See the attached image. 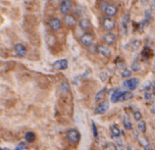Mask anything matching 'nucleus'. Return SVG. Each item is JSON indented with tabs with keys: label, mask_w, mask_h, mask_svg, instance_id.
Masks as SVG:
<instances>
[{
	"label": "nucleus",
	"mask_w": 155,
	"mask_h": 150,
	"mask_svg": "<svg viewBox=\"0 0 155 150\" xmlns=\"http://www.w3.org/2000/svg\"><path fill=\"white\" fill-rule=\"evenodd\" d=\"M117 66H118V68L119 69H126V65H125V63L123 62V61H119V62H118L117 63Z\"/></svg>",
	"instance_id": "35"
},
{
	"label": "nucleus",
	"mask_w": 155,
	"mask_h": 150,
	"mask_svg": "<svg viewBox=\"0 0 155 150\" xmlns=\"http://www.w3.org/2000/svg\"><path fill=\"white\" fill-rule=\"evenodd\" d=\"M152 93H153V95L155 96V82L152 83Z\"/></svg>",
	"instance_id": "37"
},
{
	"label": "nucleus",
	"mask_w": 155,
	"mask_h": 150,
	"mask_svg": "<svg viewBox=\"0 0 155 150\" xmlns=\"http://www.w3.org/2000/svg\"><path fill=\"white\" fill-rule=\"evenodd\" d=\"M133 117L134 119L136 120V121H142V114L140 111H135L133 112Z\"/></svg>",
	"instance_id": "29"
},
{
	"label": "nucleus",
	"mask_w": 155,
	"mask_h": 150,
	"mask_svg": "<svg viewBox=\"0 0 155 150\" xmlns=\"http://www.w3.org/2000/svg\"><path fill=\"white\" fill-rule=\"evenodd\" d=\"M123 126H124V128L126 130H132V124L128 118L123 120Z\"/></svg>",
	"instance_id": "26"
},
{
	"label": "nucleus",
	"mask_w": 155,
	"mask_h": 150,
	"mask_svg": "<svg viewBox=\"0 0 155 150\" xmlns=\"http://www.w3.org/2000/svg\"><path fill=\"white\" fill-rule=\"evenodd\" d=\"M108 5H109V4L105 3V2H103V3L101 4V9L102 11H105V9H106V7H108Z\"/></svg>",
	"instance_id": "36"
},
{
	"label": "nucleus",
	"mask_w": 155,
	"mask_h": 150,
	"mask_svg": "<svg viewBox=\"0 0 155 150\" xmlns=\"http://www.w3.org/2000/svg\"><path fill=\"white\" fill-rule=\"evenodd\" d=\"M67 137L68 141L72 144H78L81 140V134L77 129H69L67 132Z\"/></svg>",
	"instance_id": "1"
},
{
	"label": "nucleus",
	"mask_w": 155,
	"mask_h": 150,
	"mask_svg": "<svg viewBox=\"0 0 155 150\" xmlns=\"http://www.w3.org/2000/svg\"><path fill=\"white\" fill-rule=\"evenodd\" d=\"M48 25L52 30L57 31L61 28V21L58 18H52L48 20Z\"/></svg>",
	"instance_id": "11"
},
{
	"label": "nucleus",
	"mask_w": 155,
	"mask_h": 150,
	"mask_svg": "<svg viewBox=\"0 0 155 150\" xmlns=\"http://www.w3.org/2000/svg\"><path fill=\"white\" fill-rule=\"evenodd\" d=\"M97 51L102 55V56L106 57V58H109L111 56V51L108 46H105V45H99L97 48Z\"/></svg>",
	"instance_id": "10"
},
{
	"label": "nucleus",
	"mask_w": 155,
	"mask_h": 150,
	"mask_svg": "<svg viewBox=\"0 0 155 150\" xmlns=\"http://www.w3.org/2000/svg\"><path fill=\"white\" fill-rule=\"evenodd\" d=\"M127 150H132V147H128Z\"/></svg>",
	"instance_id": "40"
},
{
	"label": "nucleus",
	"mask_w": 155,
	"mask_h": 150,
	"mask_svg": "<svg viewBox=\"0 0 155 150\" xmlns=\"http://www.w3.org/2000/svg\"><path fill=\"white\" fill-rule=\"evenodd\" d=\"M115 25H116V22H115V19L111 18V17H105L102 18V27L105 30L109 31L114 29Z\"/></svg>",
	"instance_id": "4"
},
{
	"label": "nucleus",
	"mask_w": 155,
	"mask_h": 150,
	"mask_svg": "<svg viewBox=\"0 0 155 150\" xmlns=\"http://www.w3.org/2000/svg\"><path fill=\"white\" fill-rule=\"evenodd\" d=\"M68 66V61L66 59H59V61H55L52 64V67L54 70H58V71H61V70H66Z\"/></svg>",
	"instance_id": "7"
},
{
	"label": "nucleus",
	"mask_w": 155,
	"mask_h": 150,
	"mask_svg": "<svg viewBox=\"0 0 155 150\" xmlns=\"http://www.w3.org/2000/svg\"><path fill=\"white\" fill-rule=\"evenodd\" d=\"M144 99L146 101H152V94L150 91H146L144 93Z\"/></svg>",
	"instance_id": "33"
},
{
	"label": "nucleus",
	"mask_w": 155,
	"mask_h": 150,
	"mask_svg": "<svg viewBox=\"0 0 155 150\" xmlns=\"http://www.w3.org/2000/svg\"><path fill=\"white\" fill-rule=\"evenodd\" d=\"M151 111H152V114H155V104H153V106L151 108Z\"/></svg>",
	"instance_id": "38"
},
{
	"label": "nucleus",
	"mask_w": 155,
	"mask_h": 150,
	"mask_svg": "<svg viewBox=\"0 0 155 150\" xmlns=\"http://www.w3.org/2000/svg\"><path fill=\"white\" fill-rule=\"evenodd\" d=\"M91 124H92V132H93V136H94V137H98L99 133H98V128H97L96 124L94 123V121H92V122H91Z\"/></svg>",
	"instance_id": "30"
},
{
	"label": "nucleus",
	"mask_w": 155,
	"mask_h": 150,
	"mask_svg": "<svg viewBox=\"0 0 155 150\" xmlns=\"http://www.w3.org/2000/svg\"><path fill=\"white\" fill-rule=\"evenodd\" d=\"M140 46H141V41L139 39H134V41H132L129 44V49L131 51H137Z\"/></svg>",
	"instance_id": "18"
},
{
	"label": "nucleus",
	"mask_w": 155,
	"mask_h": 150,
	"mask_svg": "<svg viewBox=\"0 0 155 150\" xmlns=\"http://www.w3.org/2000/svg\"><path fill=\"white\" fill-rule=\"evenodd\" d=\"M107 78H108V73L106 72H101V81L105 82Z\"/></svg>",
	"instance_id": "34"
},
{
	"label": "nucleus",
	"mask_w": 155,
	"mask_h": 150,
	"mask_svg": "<svg viewBox=\"0 0 155 150\" xmlns=\"http://www.w3.org/2000/svg\"><path fill=\"white\" fill-rule=\"evenodd\" d=\"M94 41V35L92 33H84L81 37V42L84 45V46L89 47L93 43Z\"/></svg>",
	"instance_id": "5"
},
{
	"label": "nucleus",
	"mask_w": 155,
	"mask_h": 150,
	"mask_svg": "<svg viewBox=\"0 0 155 150\" xmlns=\"http://www.w3.org/2000/svg\"><path fill=\"white\" fill-rule=\"evenodd\" d=\"M118 11V7L116 6V5L114 4H109L108 7H106V9H105V14L107 15L108 17H111L112 18L113 16H115L116 15Z\"/></svg>",
	"instance_id": "12"
},
{
	"label": "nucleus",
	"mask_w": 155,
	"mask_h": 150,
	"mask_svg": "<svg viewBox=\"0 0 155 150\" xmlns=\"http://www.w3.org/2000/svg\"><path fill=\"white\" fill-rule=\"evenodd\" d=\"M139 84H140V81L138 78H131L124 81L122 82V86L125 89L130 90V91H134L139 86Z\"/></svg>",
	"instance_id": "2"
},
{
	"label": "nucleus",
	"mask_w": 155,
	"mask_h": 150,
	"mask_svg": "<svg viewBox=\"0 0 155 150\" xmlns=\"http://www.w3.org/2000/svg\"><path fill=\"white\" fill-rule=\"evenodd\" d=\"M27 147H28V146H27L26 143L20 142L17 145V147H16V149H15V150H24V149H27Z\"/></svg>",
	"instance_id": "32"
},
{
	"label": "nucleus",
	"mask_w": 155,
	"mask_h": 150,
	"mask_svg": "<svg viewBox=\"0 0 155 150\" xmlns=\"http://www.w3.org/2000/svg\"><path fill=\"white\" fill-rule=\"evenodd\" d=\"M104 150H118V149H117V147L115 146L114 143L109 142V143H107L106 145H105Z\"/></svg>",
	"instance_id": "27"
},
{
	"label": "nucleus",
	"mask_w": 155,
	"mask_h": 150,
	"mask_svg": "<svg viewBox=\"0 0 155 150\" xmlns=\"http://www.w3.org/2000/svg\"><path fill=\"white\" fill-rule=\"evenodd\" d=\"M122 93H123V92L121 91V90H117V91H115L111 95V102L112 103H118L119 100V97H121V95Z\"/></svg>",
	"instance_id": "22"
},
{
	"label": "nucleus",
	"mask_w": 155,
	"mask_h": 150,
	"mask_svg": "<svg viewBox=\"0 0 155 150\" xmlns=\"http://www.w3.org/2000/svg\"><path fill=\"white\" fill-rule=\"evenodd\" d=\"M111 133L112 137H115V138H119V136H121V130H119V128L116 124H113V126H111Z\"/></svg>",
	"instance_id": "20"
},
{
	"label": "nucleus",
	"mask_w": 155,
	"mask_h": 150,
	"mask_svg": "<svg viewBox=\"0 0 155 150\" xmlns=\"http://www.w3.org/2000/svg\"><path fill=\"white\" fill-rule=\"evenodd\" d=\"M60 89H61V92L63 93H68V91H69V84H68V82H63L62 83H61V85H60Z\"/></svg>",
	"instance_id": "25"
},
{
	"label": "nucleus",
	"mask_w": 155,
	"mask_h": 150,
	"mask_svg": "<svg viewBox=\"0 0 155 150\" xmlns=\"http://www.w3.org/2000/svg\"><path fill=\"white\" fill-rule=\"evenodd\" d=\"M132 70L133 72H137V71H139V70H140V63H139L137 59H135L134 61L132 62Z\"/></svg>",
	"instance_id": "28"
},
{
	"label": "nucleus",
	"mask_w": 155,
	"mask_h": 150,
	"mask_svg": "<svg viewBox=\"0 0 155 150\" xmlns=\"http://www.w3.org/2000/svg\"><path fill=\"white\" fill-rule=\"evenodd\" d=\"M64 21L65 23H66V25H68V26L69 27H75L77 24V20L76 18H75L74 16H72V15L70 14H67L64 16Z\"/></svg>",
	"instance_id": "14"
},
{
	"label": "nucleus",
	"mask_w": 155,
	"mask_h": 150,
	"mask_svg": "<svg viewBox=\"0 0 155 150\" xmlns=\"http://www.w3.org/2000/svg\"><path fill=\"white\" fill-rule=\"evenodd\" d=\"M139 143L145 148V150H152V146L149 143V140L145 136H140L139 137Z\"/></svg>",
	"instance_id": "17"
},
{
	"label": "nucleus",
	"mask_w": 155,
	"mask_h": 150,
	"mask_svg": "<svg viewBox=\"0 0 155 150\" xmlns=\"http://www.w3.org/2000/svg\"><path fill=\"white\" fill-rule=\"evenodd\" d=\"M105 94H106V88L101 89V91H99L96 93V95H95V98H94V101L95 102H99L101 100H102L105 97Z\"/></svg>",
	"instance_id": "21"
},
{
	"label": "nucleus",
	"mask_w": 155,
	"mask_h": 150,
	"mask_svg": "<svg viewBox=\"0 0 155 150\" xmlns=\"http://www.w3.org/2000/svg\"><path fill=\"white\" fill-rule=\"evenodd\" d=\"M116 41H117L116 35L112 32H108L103 36V41L107 45H112L116 42Z\"/></svg>",
	"instance_id": "9"
},
{
	"label": "nucleus",
	"mask_w": 155,
	"mask_h": 150,
	"mask_svg": "<svg viewBox=\"0 0 155 150\" xmlns=\"http://www.w3.org/2000/svg\"><path fill=\"white\" fill-rule=\"evenodd\" d=\"M151 55H152V49H150L149 47H144V49H142V54H141L142 61H144V62H146L150 59V57H151Z\"/></svg>",
	"instance_id": "15"
},
{
	"label": "nucleus",
	"mask_w": 155,
	"mask_h": 150,
	"mask_svg": "<svg viewBox=\"0 0 155 150\" xmlns=\"http://www.w3.org/2000/svg\"><path fill=\"white\" fill-rule=\"evenodd\" d=\"M130 20H131V16H130L129 13L125 14L124 16L122 17V18H121V30L122 35H124V36H127V35H128Z\"/></svg>",
	"instance_id": "3"
},
{
	"label": "nucleus",
	"mask_w": 155,
	"mask_h": 150,
	"mask_svg": "<svg viewBox=\"0 0 155 150\" xmlns=\"http://www.w3.org/2000/svg\"><path fill=\"white\" fill-rule=\"evenodd\" d=\"M79 26L81 29H83V30H86V29L89 28V27H91V21H89V18H81L79 20Z\"/></svg>",
	"instance_id": "16"
},
{
	"label": "nucleus",
	"mask_w": 155,
	"mask_h": 150,
	"mask_svg": "<svg viewBox=\"0 0 155 150\" xmlns=\"http://www.w3.org/2000/svg\"><path fill=\"white\" fill-rule=\"evenodd\" d=\"M109 107V103L108 101H103L97 105V107L94 110V114H102L104 113H106Z\"/></svg>",
	"instance_id": "6"
},
{
	"label": "nucleus",
	"mask_w": 155,
	"mask_h": 150,
	"mask_svg": "<svg viewBox=\"0 0 155 150\" xmlns=\"http://www.w3.org/2000/svg\"><path fill=\"white\" fill-rule=\"evenodd\" d=\"M131 74H132V71H131V70H129V69H124L123 71L121 72V76L123 78L131 76Z\"/></svg>",
	"instance_id": "31"
},
{
	"label": "nucleus",
	"mask_w": 155,
	"mask_h": 150,
	"mask_svg": "<svg viewBox=\"0 0 155 150\" xmlns=\"http://www.w3.org/2000/svg\"><path fill=\"white\" fill-rule=\"evenodd\" d=\"M15 52L17 55V56H20V57H25L27 54V49L26 47L24 46L23 44L20 43H17L15 45Z\"/></svg>",
	"instance_id": "13"
},
{
	"label": "nucleus",
	"mask_w": 155,
	"mask_h": 150,
	"mask_svg": "<svg viewBox=\"0 0 155 150\" xmlns=\"http://www.w3.org/2000/svg\"><path fill=\"white\" fill-rule=\"evenodd\" d=\"M148 1H149V0H141V2H142V4H146Z\"/></svg>",
	"instance_id": "39"
},
{
	"label": "nucleus",
	"mask_w": 155,
	"mask_h": 150,
	"mask_svg": "<svg viewBox=\"0 0 155 150\" xmlns=\"http://www.w3.org/2000/svg\"><path fill=\"white\" fill-rule=\"evenodd\" d=\"M71 7H72L71 0H63L60 4V8H59V10H60V13L67 15L69 12V10L71 9Z\"/></svg>",
	"instance_id": "8"
},
{
	"label": "nucleus",
	"mask_w": 155,
	"mask_h": 150,
	"mask_svg": "<svg viewBox=\"0 0 155 150\" xmlns=\"http://www.w3.org/2000/svg\"><path fill=\"white\" fill-rule=\"evenodd\" d=\"M25 139H26V141L28 143H33L35 140H36V134L33 132H28L25 134Z\"/></svg>",
	"instance_id": "23"
},
{
	"label": "nucleus",
	"mask_w": 155,
	"mask_h": 150,
	"mask_svg": "<svg viewBox=\"0 0 155 150\" xmlns=\"http://www.w3.org/2000/svg\"><path fill=\"white\" fill-rule=\"evenodd\" d=\"M138 129H139L140 132H142V133L144 134L145 132H146V130H147L146 123H145L144 121H140L139 124H138Z\"/></svg>",
	"instance_id": "24"
},
{
	"label": "nucleus",
	"mask_w": 155,
	"mask_h": 150,
	"mask_svg": "<svg viewBox=\"0 0 155 150\" xmlns=\"http://www.w3.org/2000/svg\"><path fill=\"white\" fill-rule=\"evenodd\" d=\"M101 1H103V2H105V1H107V0H101Z\"/></svg>",
	"instance_id": "41"
},
{
	"label": "nucleus",
	"mask_w": 155,
	"mask_h": 150,
	"mask_svg": "<svg viewBox=\"0 0 155 150\" xmlns=\"http://www.w3.org/2000/svg\"><path fill=\"white\" fill-rule=\"evenodd\" d=\"M132 97H133L132 92H130V91L123 92V93L121 95V97H119V102H126V101H129V100H131Z\"/></svg>",
	"instance_id": "19"
}]
</instances>
